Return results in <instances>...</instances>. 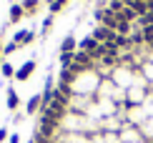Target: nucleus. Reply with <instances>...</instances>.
<instances>
[{"label": "nucleus", "instance_id": "1", "mask_svg": "<svg viewBox=\"0 0 153 143\" xmlns=\"http://www.w3.org/2000/svg\"><path fill=\"white\" fill-rule=\"evenodd\" d=\"M10 143H20V136H13V138H10Z\"/></svg>", "mask_w": 153, "mask_h": 143}, {"label": "nucleus", "instance_id": "2", "mask_svg": "<svg viewBox=\"0 0 153 143\" xmlns=\"http://www.w3.org/2000/svg\"><path fill=\"white\" fill-rule=\"evenodd\" d=\"M3 138H5V131H0V143H3Z\"/></svg>", "mask_w": 153, "mask_h": 143}]
</instances>
